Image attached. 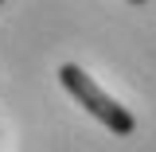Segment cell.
Wrapping results in <instances>:
<instances>
[{
  "label": "cell",
  "mask_w": 156,
  "mask_h": 152,
  "mask_svg": "<svg viewBox=\"0 0 156 152\" xmlns=\"http://www.w3.org/2000/svg\"><path fill=\"white\" fill-rule=\"evenodd\" d=\"M129 4H144V0H129Z\"/></svg>",
  "instance_id": "2"
},
{
  "label": "cell",
  "mask_w": 156,
  "mask_h": 152,
  "mask_svg": "<svg viewBox=\"0 0 156 152\" xmlns=\"http://www.w3.org/2000/svg\"><path fill=\"white\" fill-rule=\"evenodd\" d=\"M58 82H62V90L74 97L86 113L98 117V121H101V125H105L113 136H133V133H136V117L129 113L125 105H117L113 97H109V94H105V90L94 82V78L82 70V66L62 62V66H58Z\"/></svg>",
  "instance_id": "1"
},
{
  "label": "cell",
  "mask_w": 156,
  "mask_h": 152,
  "mask_svg": "<svg viewBox=\"0 0 156 152\" xmlns=\"http://www.w3.org/2000/svg\"><path fill=\"white\" fill-rule=\"evenodd\" d=\"M0 4H4V0H0Z\"/></svg>",
  "instance_id": "3"
}]
</instances>
